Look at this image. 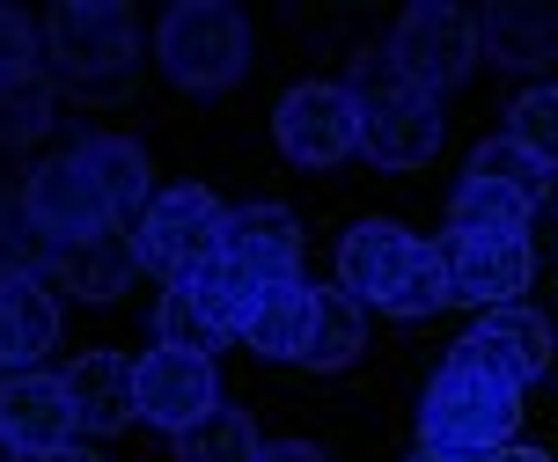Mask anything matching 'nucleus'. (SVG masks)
<instances>
[{
	"label": "nucleus",
	"mask_w": 558,
	"mask_h": 462,
	"mask_svg": "<svg viewBox=\"0 0 558 462\" xmlns=\"http://www.w3.org/2000/svg\"><path fill=\"white\" fill-rule=\"evenodd\" d=\"M367 345V308L345 287H316V330H308V353L302 367L308 375H338V367H353Z\"/></svg>",
	"instance_id": "412c9836"
},
{
	"label": "nucleus",
	"mask_w": 558,
	"mask_h": 462,
	"mask_svg": "<svg viewBox=\"0 0 558 462\" xmlns=\"http://www.w3.org/2000/svg\"><path fill=\"white\" fill-rule=\"evenodd\" d=\"M59 118V96L45 82H23V88H0V147H37L52 133Z\"/></svg>",
	"instance_id": "c85d7f7f"
},
{
	"label": "nucleus",
	"mask_w": 558,
	"mask_h": 462,
	"mask_svg": "<svg viewBox=\"0 0 558 462\" xmlns=\"http://www.w3.org/2000/svg\"><path fill=\"white\" fill-rule=\"evenodd\" d=\"M345 88H353L361 104H383V96H397L404 82H397V59L375 45V52H353V74H345Z\"/></svg>",
	"instance_id": "7c9ffc66"
},
{
	"label": "nucleus",
	"mask_w": 558,
	"mask_h": 462,
	"mask_svg": "<svg viewBox=\"0 0 558 462\" xmlns=\"http://www.w3.org/2000/svg\"><path fill=\"white\" fill-rule=\"evenodd\" d=\"M184 287L198 294V308H206V316H214L228 338H243V330H251V316H257V301H265V279H257L251 265H235L228 250L206 265V272H192Z\"/></svg>",
	"instance_id": "5701e85b"
},
{
	"label": "nucleus",
	"mask_w": 558,
	"mask_h": 462,
	"mask_svg": "<svg viewBox=\"0 0 558 462\" xmlns=\"http://www.w3.org/2000/svg\"><path fill=\"white\" fill-rule=\"evenodd\" d=\"M272 139L294 169H338L361 155V96L345 82H302L272 110Z\"/></svg>",
	"instance_id": "423d86ee"
},
{
	"label": "nucleus",
	"mask_w": 558,
	"mask_h": 462,
	"mask_svg": "<svg viewBox=\"0 0 558 462\" xmlns=\"http://www.w3.org/2000/svg\"><path fill=\"white\" fill-rule=\"evenodd\" d=\"M441 147V110L418 88H397L383 104H361V155L375 169H426Z\"/></svg>",
	"instance_id": "9b49d317"
},
{
	"label": "nucleus",
	"mask_w": 558,
	"mask_h": 462,
	"mask_svg": "<svg viewBox=\"0 0 558 462\" xmlns=\"http://www.w3.org/2000/svg\"><path fill=\"white\" fill-rule=\"evenodd\" d=\"M257 462H324V448H308V440H265Z\"/></svg>",
	"instance_id": "2f4dec72"
},
{
	"label": "nucleus",
	"mask_w": 558,
	"mask_h": 462,
	"mask_svg": "<svg viewBox=\"0 0 558 462\" xmlns=\"http://www.w3.org/2000/svg\"><path fill=\"white\" fill-rule=\"evenodd\" d=\"M155 59L177 88L221 96L251 74V15L228 8V0H177L155 23Z\"/></svg>",
	"instance_id": "7ed1b4c3"
},
{
	"label": "nucleus",
	"mask_w": 558,
	"mask_h": 462,
	"mask_svg": "<svg viewBox=\"0 0 558 462\" xmlns=\"http://www.w3.org/2000/svg\"><path fill=\"white\" fill-rule=\"evenodd\" d=\"M133 250H140V272H162L184 287L192 272H206L228 250V206L206 184H169L133 220Z\"/></svg>",
	"instance_id": "20e7f679"
},
{
	"label": "nucleus",
	"mask_w": 558,
	"mask_h": 462,
	"mask_svg": "<svg viewBox=\"0 0 558 462\" xmlns=\"http://www.w3.org/2000/svg\"><path fill=\"white\" fill-rule=\"evenodd\" d=\"M59 345V294L45 272H0V381L29 375Z\"/></svg>",
	"instance_id": "2eb2a0df"
},
{
	"label": "nucleus",
	"mask_w": 558,
	"mask_h": 462,
	"mask_svg": "<svg viewBox=\"0 0 558 462\" xmlns=\"http://www.w3.org/2000/svg\"><path fill=\"white\" fill-rule=\"evenodd\" d=\"M0 462H23V448H15V440L0 434Z\"/></svg>",
	"instance_id": "f704fd0d"
},
{
	"label": "nucleus",
	"mask_w": 558,
	"mask_h": 462,
	"mask_svg": "<svg viewBox=\"0 0 558 462\" xmlns=\"http://www.w3.org/2000/svg\"><path fill=\"white\" fill-rule=\"evenodd\" d=\"M434 250H441V265H448V294L471 301L477 316L485 308H514L530 272H536L530 235H463V228H448Z\"/></svg>",
	"instance_id": "6e6552de"
},
{
	"label": "nucleus",
	"mask_w": 558,
	"mask_h": 462,
	"mask_svg": "<svg viewBox=\"0 0 558 462\" xmlns=\"http://www.w3.org/2000/svg\"><path fill=\"white\" fill-rule=\"evenodd\" d=\"M418 250L426 243H418L412 228H397V220H361V228H345V243H338V287L361 301V308L367 301L383 308V301L404 287V272L418 265Z\"/></svg>",
	"instance_id": "f8f14e48"
},
{
	"label": "nucleus",
	"mask_w": 558,
	"mask_h": 462,
	"mask_svg": "<svg viewBox=\"0 0 558 462\" xmlns=\"http://www.w3.org/2000/svg\"><path fill=\"white\" fill-rule=\"evenodd\" d=\"M155 345H177V353H198V360H214L228 345V330L198 308L192 287H169L162 301H155Z\"/></svg>",
	"instance_id": "393cba45"
},
{
	"label": "nucleus",
	"mask_w": 558,
	"mask_h": 462,
	"mask_svg": "<svg viewBox=\"0 0 558 462\" xmlns=\"http://www.w3.org/2000/svg\"><path fill=\"white\" fill-rule=\"evenodd\" d=\"M412 462H456V455H434V448H418V455Z\"/></svg>",
	"instance_id": "c9c22d12"
},
{
	"label": "nucleus",
	"mask_w": 558,
	"mask_h": 462,
	"mask_svg": "<svg viewBox=\"0 0 558 462\" xmlns=\"http://www.w3.org/2000/svg\"><path fill=\"white\" fill-rule=\"evenodd\" d=\"M221 404V375H214V360L198 353H177V345H155V353L133 360V411L140 426H155V434H192L206 411Z\"/></svg>",
	"instance_id": "0eeeda50"
},
{
	"label": "nucleus",
	"mask_w": 558,
	"mask_h": 462,
	"mask_svg": "<svg viewBox=\"0 0 558 462\" xmlns=\"http://www.w3.org/2000/svg\"><path fill=\"white\" fill-rule=\"evenodd\" d=\"M45 66V23H29L23 8H0V88L37 82Z\"/></svg>",
	"instance_id": "c756f323"
},
{
	"label": "nucleus",
	"mask_w": 558,
	"mask_h": 462,
	"mask_svg": "<svg viewBox=\"0 0 558 462\" xmlns=\"http://www.w3.org/2000/svg\"><path fill=\"white\" fill-rule=\"evenodd\" d=\"M514 426H522V389L477 375V367H456V360H441V375L418 397V440L434 455L493 462L500 448H514Z\"/></svg>",
	"instance_id": "f03ea898"
},
{
	"label": "nucleus",
	"mask_w": 558,
	"mask_h": 462,
	"mask_svg": "<svg viewBox=\"0 0 558 462\" xmlns=\"http://www.w3.org/2000/svg\"><path fill=\"white\" fill-rule=\"evenodd\" d=\"M308 330H316V287L279 279V287H265L251 330H243V345H251L257 360H302L308 353Z\"/></svg>",
	"instance_id": "aec40b11"
},
{
	"label": "nucleus",
	"mask_w": 558,
	"mask_h": 462,
	"mask_svg": "<svg viewBox=\"0 0 558 462\" xmlns=\"http://www.w3.org/2000/svg\"><path fill=\"white\" fill-rule=\"evenodd\" d=\"M37 462H104L96 448H52V455H37Z\"/></svg>",
	"instance_id": "473e14b6"
},
{
	"label": "nucleus",
	"mask_w": 558,
	"mask_h": 462,
	"mask_svg": "<svg viewBox=\"0 0 558 462\" xmlns=\"http://www.w3.org/2000/svg\"><path fill=\"white\" fill-rule=\"evenodd\" d=\"M74 155H82L88 184H96L104 214H111V228H125V220H140L147 206H155V169H147V147H140V139H125V133H88Z\"/></svg>",
	"instance_id": "f3484780"
},
{
	"label": "nucleus",
	"mask_w": 558,
	"mask_h": 462,
	"mask_svg": "<svg viewBox=\"0 0 558 462\" xmlns=\"http://www.w3.org/2000/svg\"><path fill=\"white\" fill-rule=\"evenodd\" d=\"M463 177H485V184H507V191H522V198H544V184H551V169L536 162V155H522V147H514V139H485V147H477L471 155V169H463Z\"/></svg>",
	"instance_id": "cd10ccee"
},
{
	"label": "nucleus",
	"mask_w": 558,
	"mask_h": 462,
	"mask_svg": "<svg viewBox=\"0 0 558 462\" xmlns=\"http://www.w3.org/2000/svg\"><path fill=\"white\" fill-rule=\"evenodd\" d=\"M530 198L507 184H485V177H463V184L448 191V228H463V235H530Z\"/></svg>",
	"instance_id": "4be33fe9"
},
{
	"label": "nucleus",
	"mask_w": 558,
	"mask_h": 462,
	"mask_svg": "<svg viewBox=\"0 0 558 462\" xmlns=\"http://www.w3.org/2000/svg\"><path fill=\"white\" fill-rule=\"evenodd\" d=\"M228 257L251 265L265 287L302 279V220H294V206H279V198L228 206Z\"/></svg>",
	"instance_id": "dca6fc26"
},
{
	"label": "nucleus",
	"mask_w": 558,
	"mask_h": 462,
	"mask_svg": "<svg viewBox=\"0 0 558 462\" xmlns=\"http://www.w3.org/2000/svg\"><path fill=\"white\" fill-rule=\"evenodd\" d=\"M140 272V250L125 228H104V235H82V243H52L45 250V287L74 301H118Z\"/></svg>",
	"instance_id": "4468645a"
},
{
	"label": "nucleus",
	"mask_w": 558,
	"mask_h": 462,
	"mask_svg": "<svg viewBox=\"0 0 558 462\" xmlns=\"http://www.w3.org/2000/svg\"><path fill=\"white\" fill-rule=\"evenodd\" d=\"M507 139L536 155L544 169H558V88H522L507 104Z\"/></svg>",
	"instance_id": "a878e982"
},
{
	"label": "nucleus",
	"mask_w": 558,
	"mask_h": 462,
	"mask_svg": "<svg viewBox=\"0 0 558 462\" xmlns=\"http://www.w3.org/2000/svg\"><path fill=\"white\" fill-rule=\"evenodd\" d=\"M66 404H74V426L82 434H125L140 411H133V360L125 353H82L66 367Z\"/></svg>",
	"instance_id": "a211bd4d"
},
{
	"label": "nucleus",
	"mask_w": 558,
	"mask_h": 462,
	"mask_svg": "<svg viewBox=\"0 0 558 462\" xmlns=\"http://www.w3.org/2000/svg\"><path fill=\"white\" fill-rule=\"evenodd\" d=\"M448 301H456V294H448V265H441V250L426 243V250H418V265L404 272V287L383 301V316H397V324H426V316H441Z\"/></svg>",
	"instance_id": "bb28decb"
},
{
	"label": "nucleus",
	"mask_w": 558,
	"mask_h": 462,
	"mask_svg": "<svg viewBox=\"0 0 558 462\" xmlns=\"http://www.w3.org/2000/svg\"><path fill=\"white\" fill-rule=\"evenodd\" d=\"M45 66L74 104H118L140 66V15L125 0H59L45 15Z\"/></svg>",
	"instance_id": "f257e3e1"
},
{
	"label": "nucleus",
	"mask_w": 558,
	"mask_h": 462,
	"mask_svg": "<svg viewBox=\"0 0 558 462\" xmlns=\"http://www.w3.org/2000/svg\"><path fill=\"white\" fill-rule=\"evenodd\" d=\"M456 367H477V375L507 381V389H530L544 367H551V324L536 316V308H485L456 345H448Z\"/></svg>",
	"instance_id": "1a4fd4ad"
},
{
	"label": "nucleus",
	"mask_w": 558,
	"mask_h": 462,
	"mask_svg": "<svg viewBox=\"0 0 558 462\" xmlns=\"http://www.w3.org/2000/svg\"><path fill=\"white\" fill-rule=\"evenodd\" d=\"M257 455H265V440H257L243 404H214L192 434H177V462H257Z\"/></svg>",
	"instance_id": "b1692460"
},
{
	"label": "nucleus",
	"mask_w": 558,
	"mask_h": 462,
	"mask_svg": "<svg viewBox=\"0 0 558 462\" xmlns=\"http://www.w3.org/2000/svg\"><path fill=\"white\" fill-rule=\"evenodd\" d=\"M15 206H23V220L45 243H82V235H104V228H111V214H104V198H96V184H88V169H82L74 147L29 169L23 191H15Z\"/></svg>",
	"instance_id": "9d476101"
},
{
	"label": "nucleus",
	"mask_w": 558,
	"mask_h": 462,
	"mask_svg": "<svg viewBox=\"0 0 558 462\" xmlns=\"http://www.w3.org/2000/svg\"><path fill=\"white\" fill-rule=\"evenodd\" d=\"M0 434L15 440L29 462L52 455V448H74V404H66V381L29 367V375H8L0 381Z\"/></svg>",
	"instance_id": "ddd939ff"
},
{
	"label": "nucleus",
	"mask_w": 558,
	"mask_h": 462,
	"mask_svg": "<svg viewBox=\"0 0 558 462\" xmlns=\"http://www.w3.org/2000/svg\"><path fill=\"white\" fill-rule=\"evenodd\" d=\"M383 52L397 59V82L418 88V96H441V88L471 82L477 66V15H463V8H448V0H418V8H404L390 29V45Z\"/></svg>",
	"instance_id": "39448f33"
},
{
	"label": "nucleus",
	"mask_w": 558,
	"mask_h": 462,
	"mask_svg": "<svg viewBox=\"0 0 558 462\" xmlns=\"http://www.w3.org/2000/svg\"><path fill=\"white\" fill-rule=\"evenodd\" d=\"M493 462H551V455H544V448H500Z\"/></svg>",
	"instance_id": "72a5a7b5"
},
{
	"label": "nucleus",
	"mask_w": 558,
	"mask_h": 462,
	"mask_svg": "<svg viewBox=\"0 0 558 462\" xmlns=\"http://www.w3.org/2000/svg\"><path fill=\"white\" fill-rule=\"evenodd\" d=\"M477 45L500 66H551L558 59V8L551 0H493L477 15Z\"/></svg>",
	"instance_id": "6ab92c4d"
}]
</instances>
